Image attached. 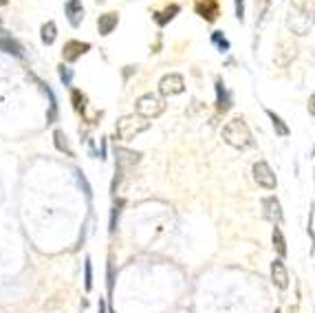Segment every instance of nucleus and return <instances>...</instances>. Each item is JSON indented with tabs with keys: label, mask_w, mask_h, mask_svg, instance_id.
I'll return each instance as SVG.
<instances>
[{
	"label": "nucleus",
	"mask_w": 315,
	"mask_h": 313,
	"mask_svg": "<svg viewBox=\"0 0 315 313\" xmlns=\"http://www.w3.org/2000/svg\"><path fill=\"white\" fill-rule=\"evenodd\" d=\"M40 35H42V42H44V44H53V42H56V38H57V27H56V22L49 20L47 25H42V29H40Z\"/></svg>",
	"instance_id": "aec40b11"
},
{
	"label": "nucleus",
	"mask_w": 315,
	"mask_h": 313,
	"mask_svg": "<svg viewBox=\"0 0 315 313\" xmlns=\"http://www.w3.org/2000/svg\"><path fill=\"white\" fill-rule=\"evenodd\" d=\"M276 313H280V311H276Z\"/></svg>",
	"instance_id": "2f4dec72"
},
{
	"label": "nucleus",
	"mask_w": 315,
	"mask_h": 313,
	"mask_svg": "<svg viewBox=\"0 0 315 313\" xmlns=\"http://www.w3.org/2000/svg\"><path fill=\"white\" fill-rule=\"evenodd\" d=\"M108 291H113V267L108 265Z\"/></svg>",
	"instance_id": "c85d7f7f"
},
{
	"label": "nucleus",
	"mask_w": 315,
	"mask_h": 313,
	"mask_svg": "<svg viewBox=\"0 0 315 313\" xmlns=\"http://www.w3.org/2000/svg\"><path fill=\"white\" fill-rule=\"evenodd\" d=\"M9 2V0H0V7H4V4H7Z\"/></svg>",
	"instance_id": "c756f323"
},
{
	"label": "nucleus",
	"mask_w": 315,
	"mask_h": 313,
	"mask_svg": "<svg viewBox=\"0 0 315 313\" xmlns=\"http://www.w3.org/2000/svg\"><path fill=\"white\" fill-rule=\"evenodd\" d=\"M295 44L293 40H282V42H278V49H276V62L280 66H286L291 60L295 57Z\"/></svg>",
	"instance_id": "9b49d317"
},
{
	"label": "nucleus",
	"mask_w": 315,
	"mask_h": 313,
	"mask_svg": "<svg viewBox=\"0 0 315 313\" xmlns=\"http://www.w3.org/2000/svg\"><path fill=\"white\" fill-rule=\"evenodd\" d=\"M88 51H90L88 42H82V40H68V42L64 44V49H62V57H64V62H75Z\"/></svg>",
	"instance_id": "0eeeda50"
},
{
	"label": "nucleus",
	"mask_w": 315,
	"mask_h": 313,
	"mask_svg": "<svg viewBox=\"0 0 315 313\" xmlns=\"http://www.w3.org/2000/svg\"><path fill=\"white\" fill-rule=\"evenodd\" d=\"M267 117L271 119V124H273V130H276V135H280V137H289V135H291V128L286 126V121L282 119L280 115H276L273 111H267Z\"/></svg>",
	"instance_id": "6ab92c4d"
},
{
	"label": "nucleus",
	"mask_w": 315,
	"mask_h": 313,
	"mask_svg": "<svg viewBox=\"0 0 315 313\" xmlns=\"http://www.w3.org/2000/svg\"><path fill=\"white\" fill-rule=\"evenodd\" d=\"M271 240H273V249H276L278 258H285L286 256V240H285V234H282L280 225H276V228H273Z\"/></svg>",
	"instance_id": "a211bd4d"
},
{
	"label": "nucleus",
	"mask_w": 315,
	"mask_h": 313,
	"mask_svg": "<svg viewBox=\"0 0 315 313\" xmlns=\"http://www.w3.org/2000/svg\"><path fill=\"white\" fill-rule=\"evenodd\" d=\"M231 93L227 90V86L223 84V80H216V111L218 113H227L231 108Z\"/></svg>",
	"instance_id": "ddd939ff"
},
{
	"label": "nucleus",
	"mask_w": 315,
	"mask_h": 313,
	"mask_svg": "<svg viewBox=\"0 0 315 313\" xmlns=\"http://www.w3.org/2000/svg\"><path fill=\"white\" fill-rule=\"evenodd\" d=\"M150 128V121H145V117L141 115H124L117 119L115 124V135L119 142H130L137 135L145 133Z\"/></svg>",
	"instance_id": "f03ea898"
},
{
	"label": "nucleus",
	"mask_w": 315,
	"mask_h": 313,
	"mask_svg": "<svg viewBox=\"0 0 315 313\" xmlns=\"http://www.w3.org/2000/svg\"><path fill=\"white\" fill-rule=\"evenodd\" d=\"M60 80L64 82V86H71V80H73V71L68 66H60Z\"/></svg>",
	"instance_id": "a878e982"
},
{
	"label": "nucleus",
	"mask_w": 315,
	"mask_h": 313,
	"mask_svg": "<svg viewBox=\"0 0 315 313\" xmlns=\"http://www.w3.org/2000/svg\"><path fill=\"white\" fill-rule=\"evenodd\" d=\"M212 42L216 44L218 49H221V53L229 51V40L223 35V31H214V33H212Z\"/></svg>",
	"instance_id": "5701e85b"
},
{
	"label": "nucleus",
	"mask_w": 315,
	"mask_h": 313,
	"mask_svg": "<svg viewBox=\"0 0 315 313\" xmlns=\"http://www.w3.org/2000/svg\"><path fill=\"white\" fill-rule=\"evenodd\" d=\"M309 113H311V115H315V93L311 95V97H309Z\"/></svg>",
	"instance_id": "cd10ccee"
},
{
	"label": "nucleus",
	"mask_w": 315,
	"mask_h": 313,
	"mask_svg": "<svg viewBox=\"0 0 315 313\" xmlns=\"http://www.w3.org/2000/svg\"><path fill=\"white\" fill-rule=\"evenodd\" d=\"M121 207H124V201H117L115 205H113V212H111V234H115V229H117V219H119V214H121Z\"/></svg>",
	"instance_id": "393cba45"
},
{
	"label": "nucleus",
	"mask_w": 315,
	"mask_h": 313,
	"mask_svg": "<svg viewBox=\"0 0 315 313\" xmlns=\"http://www.w3.org/2000/svg\"><path fill=\"white\" fill-rule=\"evenodd\" d=\"M115 155H117V176H115V181H113V190H115V185H117V181H119L121 172H124L128 166H135V163L139 161V157H141L139 152L124 150V148H117Z\"/></svg>",
	"instance_id": "6e6552de"
},
{
	"label": "nucleus",
	"mask_w": 315,
	"mask_h": 313,
	"mask_svg": "<svg viewBox=\"0 0 315 313\" xmlns=\"http://www.w3.org/2000/svg\"><path fill=\"white\" fill-rule=\"evenodd\" d=\"M0 22H2V20H0Z\"/></svg>",
	"instance_id": "473e14b6"
},
{
	"label": "nucleus",
	"mask_w": 315,
	"mask_h": 313,
	"mask_svg": "<svg viewBox=\"0 0 315 313\" xmlns=\"http://www.w3.org/2000/svg\"><path fill=\"white\" fill-rule=\"evenodd\" d=\"M53 139H56L57 150L66 152V157H73V150H71V146H68V139H66V135H64V130H56V133H53Z\"/></svg>",
	"instance_id": "412c9836"
},
{
	"label": "nucleus",
	"mask_w": 315,
	"mask_h": 313,
	"mask_svg": "<svg viewBox=\"0 0 315 313\" xmlns=\"http://www.w3.org/2000/svg\"><path fill=\"white\" fill-rule=\"evenodd\" d=\"M262 207H264V219H269L273 225H282L285 214H282V205L276 197H267L262 199Z\"/></svg>",
	"instance_id": "1a4fd4ad"
},
{
	"label": "nucleus",
	"mask_w": 315,
	"mask_h": 313,
	"mask_svg": "<svg viewBox=\"0 0 315 313\" xmlns=\"http://www.w3.org/2000/svg\"><path fill=\"white\" fill-rule=\"evenodd\" d=\"M313 155H315V146H313Z\"/></svg>",
	"instance_id": "7c9ffc66"
},
{
	"label": "nucleus",
	"mask_w": 315,
	"mask_h": 313,
	"mask_svg": "<svg viewBox=\"0 0 315 313\" xmlns=\"http://www.w3.org/2000/svg\"><path fill=\"white\" fill-rule=\"evenodd\" d=\"M71 99H73V108H75L77 113H82V115H84V113H86V95L82 93V90L73 88L71 90Z\"/></svg>",
	"instance_id": "4be33fe9"
},
{
	"label": "nucleus",
	"mask_w": 315,
	"mask_h": 313,
	"mask_svg": "<svg viewBox=\"0 0 315 313\" xmlns=\"http://www.w3.org/2000/svg\"><path fill=\"white\" fill-rule=\"evenodd\" d=\"M254 181L264 190H276V185H278V179L273 174L271 166L267 161H262V159L254 163Z\"/></svg>",
	"instance_id": "39448f33"
},
{
	"label": "nucleus",
	"mask_w": 315,
	"mask_h": 313,
	"mask_svg": "<svg viewBox=\"0 0 315 313\" xmlns=\"http://www.w3.org/2000/svg\"><path fill=\"white\" fill-rule=\"evenodd\" d=\"M271 283L276 285L280 291H285V289L289 287V271H286L282 258H276V260L271 262Z\"/></svg>",
	"instance_id": "9d476101"
},
{
	"label": "nucleus",
	"mask_w": 315,
	"mask_h": 313,
	"mask_svg": "<svg viewBox=\"0 0 315 313\" xmlns=\"http://www.w3.org/2000/svg\"><path fill=\"white\" fill-rule=\"evenodd\" d=\"M181 11L179 4H170V7H166L163 11H154V22H157L159 27H166L170 20H174V16Z\"/></svg>",
	"instance_id": "f3484780"
},
{
	"label": "nucleus",
	"mask_w": 315,
	"mask_h": 313,
	"mask_svg": "<svg viewBox=\"0 0 315 313\" xmlns=\"http://www.w3.org/2000/svg\"><path fill=\"white\" fill-rule=\"evenodd\" d=\"M135 111H137V115L145 117V119H157V117L163 115V111H166V102H163V97H159V95L145 93L135 102Z\"/></svg>",
	"instance_id": "7ed1b4c3"
},
{
	"label": "nucleus",
	"mask_w": 315,
	"mask_h": 313,
	"mask_svg": "<svg viewBox=\"0 0 315 313\" xmlns=\"http://www.w3.org/2000/svg\"><path fill=\"white\" fill-rule=\"evenodd\" d=\"M236 18L245 22V0H236Z\"/></svg>",
	"instance_id": "bb28decb"
},
{
	"label": "nucleus",
	"mask_w": 315,
	"mask_h": 313,
	"mask_svg": "<svg viewBox=\"0 0 315 313\" xmlns=\"http://www.w3.org/2000/svg\"><path fill=\"white\" fill-rule=\"evenodd\" d=\"M84 287H86V291L93 289V265H90V258L84 260Z\"/></svg>",
	"instance_id": "b1692460"
},
{
	"label": "nucleus",
	"mask_w": 315,
	"mask_h": 313,
	"mask_svg": "<svg viewBox=\"0 0 315 313\" xmlns=\"http://www.w3.org/2000/svg\"><path fill=\"white\" fill-rule=\"evenodd\" d=\"M183 90H185V80H183V75H179V73H168L159 82V93H161L163 97L181 95Z\"/></svg>",
	"instance_id": "423d86ee"
},
{
	"label": "nucleus",
	"mask_w": 315,
	"mask_h": 313,
	"mask_svg": "<svg viewBox=\"0 0 315 313\" xmlns=\"http://www.w3.org/2000/svg\"><path fill=\"white\" fill-rule=\"evenodd\" d=\"M64 11H66V18L71 22V27L82 25V20H84V4H82V0H68L64 4Z\"/></svg>",
	"instance_id": "f8f14e48"
},
{
	"label": "nucleus",
	"mask_w": 315,
	"mask_h": 313,
	"mask_svg": "<svg viewBox=\"0 0 315 313\" xmlns=\"http://www.w3.org/2000/svg\"><path fill=\"white\" fill-rule=\"evenodd\" d=\"M223 139L236 150H245V148H249L254 143L252 130H249L247 121L243 117H234V119H229L223 126Z\"/></svg>",
	"instance_id": "f257e3e1"
},
{
	"label": "nucleus",
	"mask_w": 315,
	"mask_h": 313,
	"mask_svg": "<svg viewBox=\"0 0 315 313\" xmlns=\"http://www.w3.org/2000/svg\"><path fill=\"white\" fill-rule=\"evenodd\" d=\"M0 51L9 53V56H13V57H25V49H22V44L16 42L13 38H9V35H2V38H0Z\"/></svg>",
	"instance_id": "dca6fc26"
},
{
	"label": "nucleus",
	"mask_w": 315,
	"mask_h": 313,
	"mask_svg": "<svg viewBox=\"0 0 315 313\" xmlns=\"http://www.w3.org/2000/svg\"><path fill=\"white\" fill-rule=\"evenodd\" d=\"M196 11L205 22H214L218 18V0H200L196 4Z\"/></svg>",
	"instance_id": "2eb2a0df"
},
{
	"label": "nucleus",
	"mask_w": 315,
	"mask_h": 313,
	"mask_svg": "<svg viewBox=\"0 0 315 313\" xmlns=\"http://www.w3.org/2000/svg\"><path fill=\"white\" fill-rule=\"evenodd\" d=\"M117 25H119V13L108 11V13H104V16H99V20H97L99 35H111L113 31L117 29Z\"/></svg>",
	"instance_id": "4468645a"
},
{
	"label": "nucleus",
	"mask_w": 315,
	"mask_h": 313,
	"mask_svg": "<svg viewBox=\"0 0 315 313\" xmlns=\"http://www.w3.org/2000/svg\"><path fill=\"white\" fill-rule=\"evenodd\" d=\"M286 27L298 35H307L309 29H311V11L293 7V11L286 16Z\"/></svg>",
	"instance_id": "20e7f679"
}]
</instances>
